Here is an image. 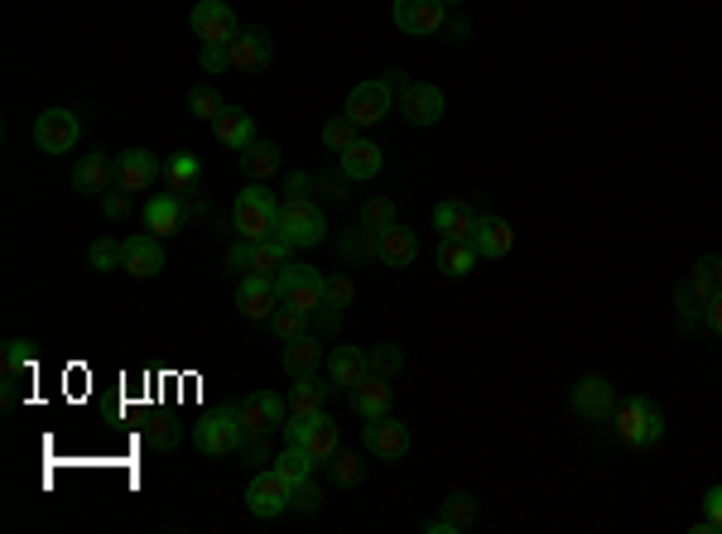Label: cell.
I'll return each mask as SVG.
<instances>
[{"label":"cell","instance_id":"680465c9","mask_svg":"<svg viewBox=\"0 0 722 534\" xmlns=\"http://www.w3.org/2000/svg\"><path fill=\"white\" fill-rule=\"evenodd\" d=\"M698 265H704V270L713 275V284L722 289V260H713V255H704V260H698Z\"/></svg>","mask_w":722,"mask_h":534},{"label":"cell","instance_id":"f6af8a7d","mask_svg":"<svg viewBox=\"0 0 722 534\" xmlns=\"http://www.w3.org/2000/svg\"><path fill=\"white\" fill-rule=\"evenodd\" d=\"M400 366H405V352H400L395 342H381V347H376V352H366V371L385 376V381H391V376L400 371Z\"/></svg>","mask_w":722,"mask_h":534},{"label":"cell","instance_id":"e575fe53","mask_svg":"<svg viewBox=\"0 0 722 534\" xmlns=\"http://www.w3.org/2000/svg\"><path fill=\"white\" fill-rule=\"evenodd\" d=\"M87 270H97V275L126 270V241H116V237H97L92 246H87Z\"/></svg>","mask_w":722,"mask_h":534},{"label":"cell","instance_id":"7a4b0ae2","mask_svg":"<svg viewBox=\"0 0 722 534\" xmlns=\"http://www.w3.org/2000/svg\"><path fill=\"white\" fill-rule=\"evenodd\" d=\"M612 429L626 448H655L664 438V409L646 395H626L612 415Z\"/></svg>","mask_w":722,"mask_h":534},{"label":"cell","instance_id":"681fc988","mask_svg":"<svg viewBox=\"0 0 722 534\" xmlns=\"http://www.w3.org/2000/svg\"><path fill=\"white\" fill-rule=\"evenodd\" d=\"M314 188H324V198L328 203H342V198H347V188H352V178L347 174H314Z\"/></svg>","mask_w":722,"mask_h":534},{"label":"cell","instance_id":"3957f363","mask_svg":"<svg viewBox=\"0 0 722 534\" xmlns=\"http://www.w3.org/2000/svg\"><path fill=\"white\" fill-rule=\"evenodd\" d=\"M241 443H246V429H241V409H237V405L207 409V415L193 424V448L207 453V458H221V453H241Z\"/></svg>","mask_w":722,"mask_h":534},{"label":"cell","instance_id":"f1b7e54d","mask_svg":"<svg viewBox=\"0 0 722 534\" xmlns=\"http://www.w3.org/2000/svg\"><path fill=\"white\" fill-rule=\"evenodd\" d=\"M338 164H342V174H347L352 183H362V178H376V174H381L385 154H381V144H376V140H357L352 150L338 154Z\"/></svg>","mask_w":722,"mask_h":534},{"label":"cell","instance_id":"30bf717a","mask_svg":"<svg viewBox=\"0 0 722 534\" xmlns=\"http://www.w3.org/2000/svg\"><path fill=\"white\" fill-rule=\"evenodd\" d=\"M77 136H83V116L68 106H49L43 116L35 120V144H39V154H68Z\"/></svg>","mask_w":722,"mask_h":534},{"label":"cell","instance_id":"d6a6232c","mask_svg":"<svg viewBox=\"0 0 722 534\" xmlns=\"http://www.w3.org/2000/svg\"><path fill=\"white\" fill-rule=\"evenodd\" d=\"M338 251H342V260H352V265L376 260V251H381V231H371L366 221H357V227H352L347 237L338 241Z\"/></svg>","mask_w":722,"mask_h":534},{"label":"cell","instance_id":"6f0895ef","mask_svg":"<svg viewBox=\"0 0 722 534\" xmlns=\"http://www.w3.org/2000/svg\"><path fill=\"white\" fill-rule=\"evenodd\" d=\"M704 328H713L718 338H722V289H718V298L704 308Z\"/></svg>","mask_w":722,"mask_h":534},{"label":"cell","instance_id":"cb8c5ba5","mask_svg":"<svg viewBox=\"0 0 722 534\" xmlns=\"http://www.w3.org/2000/svg\"><path fill=\"white\" fill-rule=\"evenodd\" d=\"M472 525H477V500L468 492H458V496L443 500V516H433L425 534H468Z\"/></svg>","mask_w":722,"mask_h":534},{"label":"cell","instance_id":"4fadbf2b","mask_svg":"<svg viewBox=\"0 0 722 534\" xmlns=\"http://www.w3.org/2000/svg\"><path fill=\"white\" fill-rule=\"evenodd\" d=\"M280 289H275L270 275H241L237 280V314L251 322H270L275 308H280Z\"/></svg>","mask_w":722,"mask_h":534},{"label":"cell","instance_id":"2e32d148","mask_svg":"<svg viewBox=\"0 0 722 534\" xmlns=\"http://www.w3.org/2000/svg\"><path fill=\"white\" fill-rule=\"evenodd\" d=\"M718 298V284L713 275L704 270V265H694V275L680 284V294H674V304H680V322L684 328H694V322H704V308Z\"/></svg>","mask_w":722,"mask_h":534},{"label":"cell","instance_id":"d4e9b609","mask_svg":"<svg viewBox=\"0 0 722 534\" xmlns=\"http://www.w3.org/2000/svg\"><path fill=\"white\" fill-rule=\"evenodd\" d=\"M362 376H366V352L362 347H332L328 356V385L332 391H357L362 385Z\"/></svg>","mask_w":722,"mask_h":534},{"label":"cell","instance_id":"b9f144b4","mask_svg":"<svg viewBox=\"0 0 722 534\" xmlns=\"http://www.w3.org/2000/svg\"><path fill=\"white\" fill-rule=\"evenodd\" d=\"M221 92L217 87H207V82H198L193 92H188V116H198V120H217L221 116Z\"/></svg>","mask_w":722,"mask_h":534},{"label":"cell","instance_id":"4316f807","mask_svg":"<svg viewBox=\"0 0 722 534\" xmlns=\"http://www.w3.org/2000/svg\"><path fill=\"white\" fill-rule=\"evenodd\" d=\"M213 136L217 144H227V150H246L255 140V120L246 106H221V116L213 120Z\"/></svg>","mask_w":722,"mask_h":534},{"label":"cell","instance_id":"484cf974","mask_svg":"<svg viewBox=\"0 0 722 534\" xmlns=\"http://www.w3.org/2000/svg\"><path fill=\"white\" fill-rule=\"evenodd\" d=\"M352 409H357L362 419H385V415H391V381L376 376V371H366L362 385L352 391Z\"/></svg>","mask_w":722,"mask_h":534},{"label":"cell","instance_id":"ee69618b","mask_svg":"<svg viewBox=\"0 0 722 534\" xmlns=\"http://www.w3.org/2000/svg\"><path fill=\"white\" fill-rule=\"evenodd\" d=\"M275 467H280V476H289V482H304V476H314V458H308L304 448H299V443H289V448L280 453V458H275Z\"/></svg>","mask_w":722,"mask_h":534},{"label":"cell","instance_id":"ffe728a7","mask_svg":"<svg viewBox=\"0 0 722 534\" xmlns=\"http://www.w3.org/2000/svg\"><path fill=\"white\" fill-rule=\"evenodd\" d=\"M376 260H381L385 270H409V265L419 260V237H415V227H405V221L385 227V231H381V251H376Z\"/></svg>","mask_w":722,"mask_h":534},{"label":"cell","instance_id":"7c38bea8","mask_svg":"<svg viewBox=\"0 0 722 534\" xmlns=\"http://www.w3.org/2000/svg\"><path fill=\"white\" fill-rule=\"evenodd\" d=\"M569 405H573V415L587 419V424H612L617 391H612V381H607V376H583V381L573 385Z\"/></svg>","mask_w":722,"mask_h":534},{"label":"cell","instance_id":"9f6ffc18","mask_svg":"<svg viewBox=\"0 0 722 534\" xmlns=\"http://www.w3.org/2000/svg\"><path fill=\"white\" fill-rule=\"evenodd\" d=\"M314 328H324V332H332V328H342V308H332V304H324L314 314Z\"/></svg>","mask_w":722,"mask_h":534},{"label":"cell","instance_id":"11a10c76","mask_svg":"<svg viewBox=\"0 0 722 534\" xmlns=\"http://www.w3.org/2000/svg\"><path fill=\"white\" fill-rule=\"evenodd\" d=\"M284 193H289V198H308V193H314V174H304V169L289 174V178H284Z\"/></svg>","mask_w":722,"mask_h":534},{"label":"cell","instance_id":"9c48e42d","mask_svg":"<svg viewBox=\"0 0 722 534\" xmlns=\"http://www.w3.org/2000/svg\"><path fill=\"white\" fill-rule=\"evenodd\" d=\"M362 443L366 453H376V462H405L409 448H415V433H409V424L385 415V419H366Z\"/></svg>","mask_w":722,"mask_h":534},{"label":"cell","instance_id":"74e56055","mask_svg":"<svg viewBox=\"0 0 722 534\" xmlns=\"http://www.w3.org/2000/svg\"><path fill=\"white\" fill-rule=\"evenodd\" d=\"M164 178H169L174 193H188V188H198V178H203V164H198V154L179 150L169 164H164Z\"/></svg>","mask_w":722,"mask_h":534},{"label":"cell","instance_id":"7402d4cb","mask_svg":"<svg viewBox=\"0 0 722 534\" xmlns=\"http://www.w3.org/2000/svg\"><path fill=\"white\" fill-rule=\"evenodd\" d=\"M160 270H164V241L150 237V231L130 237L126 241V275H136V280H154Z\"/></svg>","mask_w":722,"mask_h":534},{"label":"cell","instance_id":"d590c367","mask_svg":"<svg viewBox=\"0 0 722 534\" xmlns=\"http://www.w3.org/2000/svg\"><path fill=\"white\" fill-rule=\"evenodd\" d=\"M482 260V255L472 251V241H439V270L453 275V280H463V275H472V265Z\"/></svg>","mask_w":722,"mask_h":534},{"label":"cell","instance_id":"f546056e","mask_svg":"<svg viewBox=\"0 0 722 534\" xmlns=\"http://www.w3.org/2000/svg\"><path fill=\"white\" fill-rule=\"evenodd\" d=\"M289 260H294V246H289L280 231L265 237V241H251V275H270V280H275Z\"/></svg>","mask_w":722,"mask_h":534},{"label":"cell","instance_id":"91938a15","mask_svg":"<svg viewBox=\"0 0 722 534\" xmlns=\"http://www.w3.org/2000/svg\"><path fill=\"white\" fill-rule=\"evenodd\" d=\"M443 5H458V0H443Z\"/></svg>","mask_w":722,"mask_h":534},{"label":"cell","instance_id":"db71d44e","mask_svg":"<svg viewBox=\"0 0 722 534\" xmlns=\"http://www.w3.org/2000/svg\"><path fill=\"white\" fill-rule=\"evenodd\" d=\"M241 458H246L251 467L275 462V458H270V443H265V438H246V443H241Z\"/></svg>","mask_w":722,"mask_h":534},{"label":"cell","instance_id":"603a6c76","mask_svg":"<svg viewBox=\"0 0 722 534\" xmlns=\"http://www.w3.org/2000/svg\"><path fill=\"white\" fill-rule=\"evenodd\" d=\"M510 246H516V231H510L506 217H482L472 231V251L482 255V260H506Z\"/></svg>","mask_w":722,"mask_h":534},{"label":"cell","instance_id":"9a60e30c","mask_svg":"<svg viewBox=\"0 0 722 534\" xmlns=\"http://www.w3.org/2000/svg\"><path fill=\"white\" fill-rule=\"evenodd\" d=\"M395 29L400 35H439L443 29V15H448V5L443 0H395Z\"/></svg>","mask_w":722,"mask_h":534},{"label":"cell","instance_id":"5bb4252c","mask_svg":"<svg viewBox=\"0 0 722 534\" xmlns=\"http://www.w3.org/2000/svg\"><path fill=\"white\" fill-rule=\"evenodd\" d=\"M154 178H164V164L154 160L150 150H121L116 154V188H126V193H150Z\"/></svg>","mask_w":722,"mask_h":534},{"label":"cell","instance_id":"ab89813d","mask_svg":"<svg viewBox=\"0 0 722 534\" xmlns=\"http://www.w3.org/2000/svg\"><path fill=\"white\" fill-rule=\"evenodd\" d=\"M357 140H362V126H357V120L347 116V111H342V116H332L328 126H324V144H328L332 154L352 150V144H357Z\"/></svg>","mask_w":722,"mask_h":534},{"label":"cell","instance_id":"f35d334b","mask_svg":"<svg viewBox=\"0 0 722 534\" xmlns=\"http://www.w3.org/2000/svg\"><path fill=\"white\" fill-rule=\"evenodd\" d=\"M328 476L342 486V492H352V486H362V476H366V462L357 458V453H347V448H338L332 453V462H328Z\"/></svg>","mask_w":722,"mask_h":534},{"label":"cell","instance_id":"816d5d0a","mask_svg":"<svg viewBox=\"0 0 722 534\" xmlns=\"http://www.w3.org/2000/svg\"><path fill=\"white\" fill-rule=\"evenodd\" d=\"M227 270L231 275H246L251 270V241H231V246H227Z\"/></svg>","mask_w":722,"mask_h":534},{"label":"cell","instance_id":"5b68a950","mask_svg":"<svg viewBox=\"0 0 722 534\" xmlns=\"http://www.w3.org/2000/svg\"><path fill=\"white\" fill-rule=\"evenodd\" d=\"M289 492H294V482L289 476H280V467H255L251 486H246V510L255 520H275L289 510Z\"/></svg>","mask_w":722,"mask_h":534},{"label":"cell","instance_id":"8fae6325","mask_svg":"<svg viewBox=\"0 0 722 534\" xmlns=\"http://www.w3.org/2000/svg\"><path fill=\"white\" fill-rule=\"evenodd\" d=\"M188 29L203 43H231L241 25H237V10H231L227 0H198V5L188 10Z\"/></svg>","mask_w":722,"mask_h":534},{"label":"cell","instance_id":"44dd1931","mask_svg":"<svg viewBox=\"0 0 722 534\" xmlns=\"http://www.w3.org/2000/svg\"><path fill=\"white\" fill-rule=\"evenodd\" d=\"M188 221V207L179 203V193H154L150 203H144V231L150 237H174V231H183Z\"/></svg>","mask_w":722,"mask_h":534},{"label":"cell","instance_id":"277c9868","mask_svg":"<svg viewBox=\"0 0 722 534\" xmlns=\"http://www.w3.org/2000/svg\"><path fill=\"white\" fill-rule=\"evenodd\" d=\"M280 237L289 241L294 251H314L328 241V217L314 198H289L284 213H280Z\"/></svg>","mask_w":722,"mask_h":534},{"label":"cell","instance_id":"e0dca14e","mask_svg":"<svg viewBox=\"0 0 722 534\" xmlns=\"http://www.w3.org/2000/svg\"><path fill=\"white\" fill-rule=\"evenodd\" d=\"M477 221H482V213H477L472 203H463V198H448V203L433 207V231H439V241H472Z\"/></svg>","mask_w":722,"mask_h":534},{"label":"cell","instance_id":"d6986e66","mask_svg":"<svg viewBox=\"0 0 722 534\" xmlns=\"http://www.w3.org/2000/svg\"><path fill=\"white\" fill-rule=\"evenodd\" d=\"M73 188H77V193H92V198H102L106 188H116V160H111L106 150H97V154H83V160L73 164Z\"/></svg>","mask_w":722,"mask_h":534},{"label":"cell","instance_id":"7bdbcfd3","mask_svg":"<svg viewBox=\"0 0 722 534\" xmlns=\"http://www.w3.org/2000/svg\"><path fill=\"white\" fill-rule=\"evenodd\" d=\"M29 361H35V342H25V338H10L5 352H0V371H5V381H15Z\"/></svg>","mask_w":722,"mask_h":534},{"label":"cell","instance_id":"1f68e13d","mask_svg":"<svg viewBox=\"0 0 722 534\" xmlns=\"http://www.w3.org/2000/svg\"><path fill=\"white\" fill-rule=\"evenodd\" d=\"M284 371L289 376H308V371H318V361H324V347H318V338H294V342H284Z\"/></svg>","mask_w":722,"mask_h":534},{"label":"cell","instance_id":"836d02e7","mask_svg":"<svg viewBox=\"0 0 722 534\" xmlns=\"http://www.w3.org/2000/svg\"><path fill=\"white\" fill-rule=\"evenodd\" d=\"M328 395H332V385L328 381H318L314 371L308 376H294V385H289V409H324L328 405Z\"/></svg>","mask_w":722,"mask_h":534},{"label":"cell","instance_id":"f5cc1de1","mask_svg":"<svg viewBox=\"0 0 722 534\" xmlns=\"http://www.w3.org/2000/svg\"><path fill=\"white\" fill-rule=\"evenodd\" d=\"M352 294H357V284H352L347 275L328 280V304H332V308H347V304H352Z\"/></svg>","mask_w":722,"mask_h":534},{"label":"cell","instance_id":"ac0fdd59","mask_svg":"<svg viewBox=\"0 0 722 534\" xmlns=\"http://www.w3.org/2000/svg\"><path fill=\"white\" fill-rule=\"evenodd\" d=\"M231 49V68L237 73H261L265 63H270V35H265L261 25H246V29H237V39L227 43Z\"/></svg>","mask_w":722,"mask_h":534},{"label":"cell","instance_id":"7dc6e473","mask_svg":"<svg viewBox=\"0 0 722 534\" xmlns=\"http://www.w3.org/2000/svg\"><path fill=\"white\" fill-rule=\"evenodd\" d=\"M362 221L371 231H385V227H395V203L391 198H371V203L362 207Z\"/></svg>","mask_w":722,"mask_h":534},{"label":"cell","instance_id":"bcb514c9","mask_svg":"<svg viewBox=\"0 0 722 534\" xmlns=\"http://www.w3.org/2000/svg\"><path fill=\"white\" fill-rule=\"evenodd\" d=\"M289 510H304V516H314V510H324V492L314 486V476H304V482H294V492H289Z\"/></svg>","mask_w":722,"mask_h":534},{"label":"cell","instance_id":"83f0119b","mask_svg":"<svg viewBox=\"0 0 722 534\" xmlns=\"http://www.w3.org/2000/svg\"><path fill=\"white\" fill-rule=\"evenodd\" d=\"M280 164H284V150L275 140H251L246 150H241V174H246L251 183H265Z\"/></svg>","mask_w":722,"mask_h":534},{"label":"cell","instance_id":"8992f818","mask_svg":"<svg viewBox=\"0 0 722 534\" xmlns=\"http://www.w3.org/2000/svg\"><path fill=\"white\" fill-rule=\"evenodd\" d=\"M391 106H395V87H391V77H371V82H357V87L347 92V102H342V111H347V116L357 120L362 130L381 126V120L391 116Z\"/></svg>","mask_w":722,"mask_h":534},{"label":"cell","instance_id":"ba28073f","mask_svg":"<svg viewBox=\"0 0 722 534\" xmlns=\"http://www.w3.org/2000/svg\"><path fill=\"white\" fill-rule=\"evenodd\" d=\"M241 429H246V438H270V433H280L284 429V419H289V399L284 395H275V391H255L241 399Z\"/></svg>","mask_w":722,"mask_h":534},{"label":"cell","instance_id":"4dcf8cb0","mask_svg":"<svg viewBox=\"0 0 722 534\" xmlns=\"http://www.w3.org/2000/svg\"><path fill=\"white\" fill-rule=\"evenodd\" d=\"M299 448H304L318 467H328V462H332V453H338V424H332L328 409H318V419L308 424L304 438H299Z\"/></svg>","mask_w":722,"mask_h":534},{"label":"cell","instance_id":"60d3db41","mask_svg":"<svg viewBox=\"0 0 722 534\" xmlns=\"http://www.w3.org/2000/svg\"><path fill=\"white\" fill-rule=\"evenodd\" d=\"M308 322H314L308 314H299V308L280 304V308H275V318H270V332L280 342H294V338H304V332H308Z\"/></svg>","mask_w":722,"mask_h":534},{"label":"cell","instance_id":"52a82bcc","mask_svg":"<svg viewBox=\"0 0 722 534\" xmlns=\"http://www.w3.org/2000/svg\"><path fill=\"white\" fill-rule=\"evenodd\" d=\"M395 102H400V116L409 120V126H439L443 111H448V97H443V87L433 82H400L395 87Z\"/></svg>","mask_w":722,"mask_h":534},{"label":"cell","instance_id":"8d00e7d4","mask_svg":"<svg viewBox=\"0 0 722 534\" xmlns=\"http://www.w3.org/2000/svg\"><path fill=\"white\" fill-rule=\"evenodd\" d=\"M140 438H144V448L169 453L174 443L183 438V424H174L169 415H150V419H144V429H140Z\"/></svg>","mask_w":722,"mask_h":534},{"label":"cell","instance_id":"c3c4849f","mask_svg":"<svg viewBox=\"0 0 722 534\" xmlns=\"http://www.w3.org/2000/svg\"><path fill=\"white\" fill-rule=\"evenodd\" d=\"M130 198H136V193H126V188H106V193H102V213L111 221H126L130 217Z\"/></svg>","mask_w":722,"mask_h":534},{"label":"cell","instance_id":"f907efd6","mask_svg":"<svg viewBox=\"0 0 722 534\" xmlns=\"http://www.w3.org/2000/svg\"><path fill=\"white\" fill-rule=\"evenodd\" d=\"M198 63H203V73H227L231 68V49H227V43H203Z\"/></svg>","mask_w":722,"mask_h":534},{"label":"cell","instance_id":"6da1fadb","mask_svg":"<svg viewBox=\"0 0 722 534\" xmlns=\"http://www.w3.org/2000/svg\"><path fill=\"white\" fill-rule=\"evenodd\" d=\"M280 213L284 207L275 203V193L265 183H246L237 193V203H231V231H237L241 241H265L280 231Z\"/></svg>","mask_w":722,"mask_h":534}]
</instances>
